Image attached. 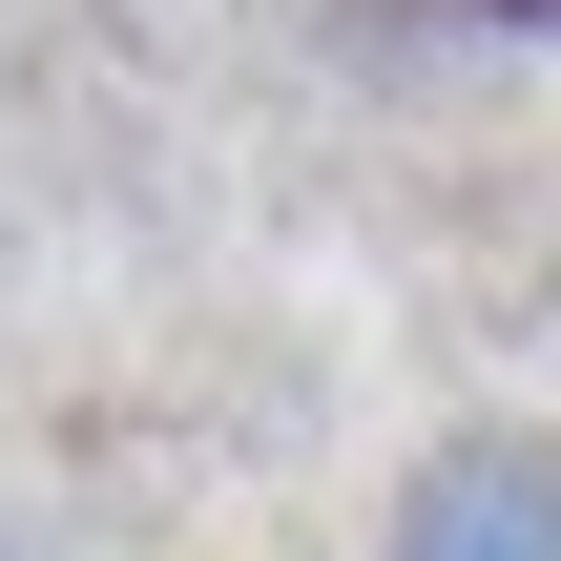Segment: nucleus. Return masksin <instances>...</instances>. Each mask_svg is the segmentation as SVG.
<instances>
[{
	"instance_id": "obj_1",
	"label": "nucleus",
	"mask_w": 561,
	"mask_h": 561,
	"mask_svg": "<svg viewBox=\"0 0 561 561\" xmlns=\"http://www.w3.org/2000/svg\"><path fill=\"white\" fill-rule=\"evenodd\" d=\"M375 561H561V437H541V416H458V437H416Z\"/></svg>"
},
{
	"instance_id": "obj_2",
	"label": "nucleus",
	"mask_w": 561,
	"mask_h": 561,
	"mask_svg": "<svg viewBox=\"0 0 561 561\" xmlns=\"http://www.w3.org/2000/svg\"><path fill=\"white\" fill-rule=\"evenodd\" d=\"M0 561H62V541H42V500H21V479H0Z\"/></svg>"
}]
</instances>
